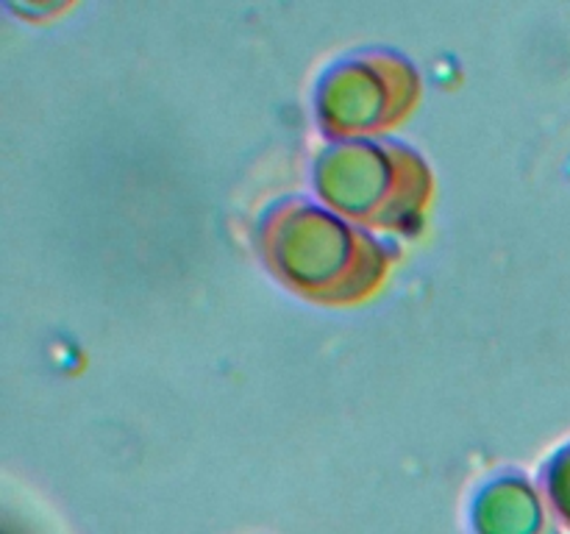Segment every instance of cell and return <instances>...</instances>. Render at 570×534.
Wrapping results in <instances>:
<instances>
[{
    "mask_svg": "<svg viewBox=\"0 0 570 534\" xmlns=\"http://www.w3.org/2000/svg\"><path fill=\"white\" fill-rule=\"evenodd\" d=\"M476 534H551L538 504L523 493L484 498L476 510Z\"/></svg>",
    "mask_w": 570,
    "mask_h": 534,
    "instance_id": "1",
    "label": "cell"
}]
</instances>
